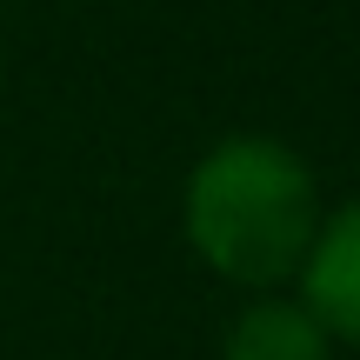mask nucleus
I'll return each instance as SVG.
<instances>
[{
  "label": "nucleus",
  "instance_id": "nucleus-2",
  "mask_svg": "<svg viewBox=\"0 0 360 360\" xmlns=\"http://www.w3.org/2000/svg\"><path fill=\"white\" fill-rule=\"evenodd\" d=\"M294 281H300V300L321 314L327 334L360 347V200H347L340 214L321 220V233H314Z\"/></svg>",
  "mask_w": 360,
  "mask_h": 360
},
{
  "label": "nucleus",
  "instance_id": "nucleus-1",
  "mask_svg": "<svg viewBox=\"0 0 360 360\" xmlns=\"http://www.w3.org/2000/svg\"><path fill=\"white\" fill-rule=\"evenodd\" d=\"M321 233V193L287 141L233 134L187 174V240L214 274L274 287L300 274Z\"/></svg>",
  "mask_w": 360,
  "mask_h": 360
},
{
  "label": "nucleus",
  "instance_id": "nucleus-3",
  "mask_svg": "<svg viewBox=\"0 0 360 360\" xmlns=\"http://www.w3.org/2000/svg\"><path fill=\"white\" fill-rule=\"evenodd\" d=\"M327 354H334V334L321 327V314L307 300L260 294L227 327V354L220 360H327Z\"/></svg>",
  "mask_w": 360,
  "mask_h": 360
}]
</instances>
